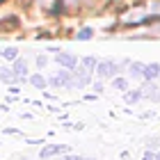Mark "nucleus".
Instances as JSON below:
<instances>
[{"label":"nucleus","instance_id":"obj_20","mask_svg":"<svg viewBox=\"0 0 160 160\" xmlns=\"http://www.w3.org/2000/svg\"><path fill=\"white\" fill-rule=\"evenodd\" d=\"M94 89H96V94H103V92H105V87H103V82L98 80V82H94Z\"/></svg>","mask_w":160,"mask_h":160},{"label":"nucleus","instance_id":"obj_23","mask_svg":"<svg viewBox=\"0 0 160 160\" xmlns=\"http://www.w3.org/2000/svg\"><path fill=\"white\" fill-rule=\"evenodd\" d=\"M57 160H67V156H60V158H57Z\"/></svg>","mask_w":160,"mask_h":160},{"label":"nucleus","instance_id":"obj_3","mask_svg":"<svg viewBox=\"0 0 160 160\" xmlns=\"http://www.w3.org/2000/svg\"><path fill=\"white\" fill-rule=\"evenodd\" d=\"M92 82V71L89 69H73V89H82Z\"/></svg>","mask_w":160,"mask_h":160},{"label":"nucleus","instance_id":"obj_12","mask_svg":"<svg viewBox=\"0 0 160 160\" xmlns=\"http://www.w3.org/2000/svg\"><path fill=\"white\" fill-rule=\"evenodd\" d=\"M0 55H2L7 62H16V60H18V48H14V46L2 48V50H0Z\"/></svg>","mask_w":160,"mask_h":160},{"label":"nucleus","instance_id":"obj_2","mask_svg":"<svg viewBox=\"0 0 160 160\" xmlns=\"http://www.w3.org/2000/svg\"><path fill=\"white\" fill-rule=\"evenodd\" d=\"M67 153H71V149L67 144H46V147H41L39 158L41 160H50V158H60V156H67Z\"/></svg>","mask_w":160,"mask_h":160},{"label":"nucleus","instance_id":"obj_13","mask_svg":"<svg viewBox=\"0 0 160 160\" xmlns=\"http://www.w3.org/2000/svg\"><path fill=\"white\" fill-rule=\"evenodd\" d=\"M112 89H117V92H128V80L121 78V76H114V78H112Z\"/></svg>","mask_w":160,"mask_h":160},{"label":"nucleus","instance_id":"obj_21","mask_svg":"<svg viewBox=\"0 0 160 160\" xmlns=\"http://www.w3.org/2000/svg\"><path fill=\"white\" fill-rule=\"evenodd\" d=\"M121 160H133V158H130L128 151H123V153H121Z\"/></svg>","mask_w":160,"mask_h":160},{"label":"nucleus","instance_id":"obj_16","mask_svg":"<svg viewBox=\"0 0 160 160\" xmlns=\"http://www.w3.org/2000/svg\"><path fill=\"white\" fill-rule=\"evenodd\" d=\"M96 57H85V60H82V67L85 69H89V71H96Z\"/></svg>","mask_w":160,"mask_h":160},{"label":"nucleus","instance_id":"obj_15","mask_svg":"<svg viewBox=\"0 0 160 160\" xmlns=\"http://www.w3.org/2000/svg\"><path fill=\"white\" fill-rule=\"evenodd\" d=\"M92 37H94V30H92V28H82V30H78V34H76L78 41H89Z\"/></svg>","mask_w":160,"mask_h":160},{"label":"nucleus","instance_id":"obj_10","mask_svg":"<svg viewBox=\"0 0 160 160\" xmlns=\"http://www.w3.org/2000/svg\"><path fill=\"white\" fill-rule=\"evenodd\" d=\"M0 80L7 85H12V82H16V73H14V69L9 67H0Z\"/></svg>","mask_w":160,"mask_h":160},{"label":"nucleus","instance_id":"obj_17","mask_svg":"<svg viewBox=\"0 0 160 160\" xmlns=\"http://www.w3.org/2000/svg\"><path fill=\"white\" fill-rule=\"evenodd\" d=\"M142 160H158V151L147 149V151H144V156H142Z\"/></svg>","mask_w":160,"mask_h":160},{"label":"nucleus","instance_id":"obj_18","mask_svg":"<svg viewBox=\"0 0 160 160\" xmlns=\"http://www.w3.org/2000/svg\"><path fill=\"white\" fill-rule=\"evenodd\" d=\"M46 64H48V57H46V55H37V67L43 69Z\"/></svg>","mask_w":160,"mask_h":160},{"label":"nucleus","instance_id":"obj_6","mask_svg":"<svg viewBox=\"0 0 160 160\" xmlns=\"http://www.w3.org/2000/svg\"><path fill=\"white\" fill-rule=\"evenodd\" d=\"M144 80H160V64L158 62L144 64Z\"/></svg>","mask_w":160,"mask_h":160},{"label":"nucleus","instance_id":"obj_24","mask_svg":"<svg viewBox=\"0 0 160 160\" xmlns=\"http://www.w3.org/2000/svg\"><path fill=\"white\" fill-rule=\"evenodd\" d=\"M87 160H96V158H87Z\"/></svg>","mask_w":160,"mask_h":160},{"label":"nucleus","instance_id":"obj_8","mask_svg":"<svg viewBox=\"0 0 160 160\" xmlns=\"http://www.w3.org/2000/svg\"><path fill=\"white\" fill-rule=\"evenodd\" d=\"M14 73H16V80H25V76H28V62L25 60H16V62H14Z\"/></svg>","mask_w":160,"mask_h":160},{"label":"nucleus","instance_id":"obj_19","mask_svg":"<svg viewBox=\"0 0 160 160\" xmlns=\"http://www.w3.org/2000/svg\"><path fill=\"white\" fill-rule=\"evenodd\" d=\"M67 160H87V158L80 153H67Z\"/></svg>","mask_w":160,"mask_h":160},{"label":"nucleus","instance_id":"obj_22","mask_svg":"<svg viewBox=\"0 0 160 160\" xmlns=\"http://www.w3.org/2000/svg\"><path fill=\"white\" fill-rule=\"evenodd\" d=\"M14 160H30L28 156H14Z\"/></svg>","mask_w":160,"mask_h":160},{"label":"nucleus","instance_id":"obj_11","mask_svg":"<svg viewBox=\"0 0 160 160\" xmlns=\"http://www.w3.org/2000/svg\"><path fill=\"white\" fill-rule=\"evenodd\" d=\"M30 85L34 87V89H46V87H48V80L43 78L41 73H32V76H30Z\"/></svg>","mask_w":160,"mask_h":160},{"label":"nucleus","instance_id":"obj_14","mask_svg":"<svg viewBox=\"0 0 160 160\" xmlns=\"http://www.w3.org/2000/svg\"><path fill=\"white\" fill-rule=\"evenodd\" d=\"M144 147L158 151V149H160V137H158V135H149V137H144Z\"/></svg>","mask_w":160,"mask_h":160},{"label":"nucleus","instance_id":"obj_9","mask_svg":"<svg viewBox=\"0 0 160 160\" xmlns=\"http://www.w3.org/2000/svg\"><path fill=\"white\" fill-rule=\"evenodd\" d=\"M130 78H135V80H144V64L142 62H130Z\"/></svg>","mask_w":160,"mask_h":160},{"label":"nucleus","instance_id":"obj_7","mask_svg":"<svg viewBox=\"0 0 160 160\" xmlns=\"http://www.w3.org/2000/svg\"><path fill=\"white\" fill-rule=\"evenodd\" d=\"M144 98V92L142 89H128V92H123V101H126L128 105H135L137 101H142Z\"/></svg>","mask_w":160,"mask_h":160},{"label":"nucleus","instance_id":"obj_1","mask_svg":"<svg viewBox=\"0 0 160 160\" xmlns=\"http://www.w3.org/2000/svg\"><path fill=\"white\" fill-rule=\"evenodd\" d=\"M96 78L98 80H108V78H114L119 73V64L117 62H112V60H98V64H96Z\"/></svg>","mask_w":160,"mask_h":160},{"label":"nucleus","instance_id":"obj_5","mask_svg":"<svg viewBox=\"0 0 160 160\" xmlns=\"http://www.w3.org/2000/svg\"><path fill=\"white\" fill-rule=\"evenodd\" d=\"M142 92H144V98L153 101V103H160V89H158L156 80H144V87H142Z\"/></svg>","mask_w":160,"mask_h":160},{"label":"nucleus","instance_id":"obj_4","mask_svg":"<svg viewBox=\"0 0 160 160\" xmlns=\"http://www.w3.org/2000/svg\"><path fill=\"white\" fill-rule=\"evenodd\" d=\"M55 62L60 64V67L69 69V71L78 69V57L71 55V53H62V50H57V53H55Z\"/></svg>","mask_w":160,"mask_h":160}]
</instances>
